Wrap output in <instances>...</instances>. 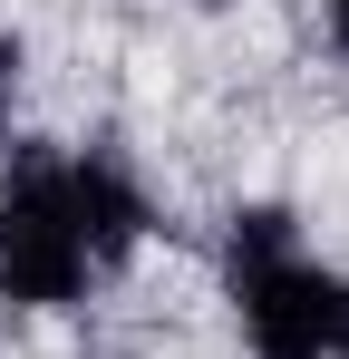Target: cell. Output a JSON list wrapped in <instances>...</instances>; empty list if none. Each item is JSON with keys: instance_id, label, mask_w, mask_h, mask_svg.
<instances>
[{"instance_id": "1", "label": "cell", "mask_w": 349, "mask_h": 359, "mask_svg": "<svg viewBox=\"0 0 349 359\" xmlns=\"http://www.w3.org/2000/svg\"><path fill=\"white\" fill-rule=\"evenodd\" d=\"M224 282H233V311H242L252 359H330V330H340V292L349 282L301 252V233H291L282 204L233 214Z\"/></svg>"}, {"instance_id": "2", "label": "cell", "mask_w": 349, "mask_h": 359, "mask_svg": "<svg viewBox=\"0 0 349 359\" xmlns=\"http://www.w3.org/2000/svg\"><path fill=\"white\" fill-rule=\"evenodd\" d=\"M88 243H78V214H68V156H39L20 146L10 175H0V301L20 311H58V301L88 292Z\"/></svg>"}, {"instance_id": "3", "label": "cell", "mask_w": 349, "mask_h": 359, "mask_svg": "<svg viewBox=\"0 0 349 359\" xmlns=\"http://www.w3.org/2000/svg\"><path fill=\"white\" fill-rule=\"evenodd\" d=\"M68 214H78V243H88V262L107 272V262H126L136 243H146V184L116 165L107 146H88V156H68Z\"/></svg>"}, {"instance_id": "4", "label": "cell", "mask_w": 349, "mask_h": 359, "mask_svg": "<svg viewBox=\"0 0 349 359\" xmlns=\"http://www.w3.org/2000/svg\"><path fill=\"white\" fill-rule=\"evenodd\" d=\"M10 107H20V39L0 29V136H10Z\"/></svg>"}, {"instance_id": "5", "label": "cell", "mask_w": 349, "mask_h": 359, "mask_svg": "<svg viewBox=\"0 0 349 359\" xmlns=\"http://www.w3.org/2000/svg\"><path fill=\"white\" fill-rule=\"evenodd\" d=\"M330 359H349V292H340V330H330Z\"/></svg>"}, {"instance_id": "6", "label": "cell", "mask_w": 349, "mask_h": 359, "mask_svg": "<svg viewBox=\"0 0 349 359\" xmlns=\"http://www.w3.org/2000/svg\"><path fill=\"white\" fill-rule=\"evenodd\" d=\"M330 39H340V49H349V0H330Z\"/></svg>"}]
</instances>
